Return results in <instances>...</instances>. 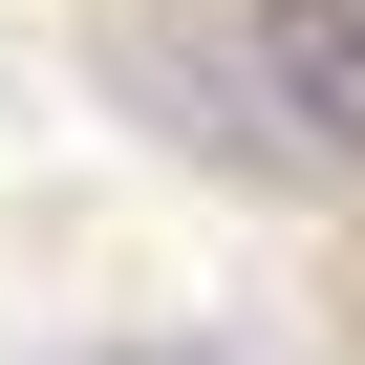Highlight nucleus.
<instances>
[{
  "label": "nucleus",
  "mask_w": 365,
  "mask_h": 365,
  "mask_svg": "<svg viewBox=\"0 0 365 365\" xmlns=\"http://www.w3.org/2000/svg\"><path fill=\"white\" fill-rule=\"evenodd\" d=\"M237 86L279 172H365V0H237Z\"/></svg>",
  "instance_id": "1"
}]
</instances>
